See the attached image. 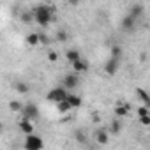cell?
Listing matches in <instances>:
<instances>
[{
  "label": "cell",
  "instance_id": "cell-1",
  "mask_svg": "<svg viewBox=\"0 0 150 150\" xmlns=\"http://www.w3.org/2000/svg\"><path fill=\"white\" fill-rule=\"evenodd\" d=\"M30 13H32L34 21H35L39 27H48V25L53 21V9H51L48 4H39V6H35Z\"/></svg>",
  "mask_w": 150,
  "mask_h": 150
},
{
  "label": "cell",
  "instance_id": "cell-2",
  "mask_svg": "<svg viewBox=\"0 0 150 150\" xmlns=\"http://www.w3.org/2000/svg\"><path fill=\"white\" fill-rule=\"evenodd\" d=\"M23 148L25 150H42L44 148V139L37 134H28L23 141Z\"/></svg>",
  "mask_w": 150,
  "mask_h": 150
},
{
  "label": "cell",
  "instance_id": "cell-3",
  "mask_svg": "<svg viewBox=\"0 0 150 150\" xmlns=\"http://www.w3.org/2000/svg\"><path fill=\"white\" fill-rule=\"evenodd\" d=\"M67 94H69V92H67L65 88H62V87H55V88H51V90L46 94V99H48L50 103H55V104H58V103L65 101Z\"/></svg>",
  "mask_w": 150,
  "mask_h": 150
},
{
  "label": "cell",
  "instance_id": "cell-4",
  "mask_svg": "<svg viewBox=\"0 0 150 150\" xmlns=\"http://www.w3.org/2000/svg\"><path fill=\"white\" fill-rule=\"evenodd\" d=\"M21 118H25V120H30V122H34V120H37L39 118V108L34 104V103H28V104H23V108H21Z\"/></svg>",
  "mask_w": 150,
  "mask_h": 150
},
{
  "label": "cell",
  "instance_id": "cell-5",
  "mask_svg": "<svg viewBox=\"0 0 150 150\" xmlns=\"http://www.w3.org/2000/svg\"><path fill=\"white\" fill-rule=\"evenodd\" d=\"M76 87H80V78H78V74H74V72L65 74L64 80H62V88H65V90L69 92V90H74Z\"/></svg>",
  "mask_w": 150,
  "mask_h": 150
},
{
  "label": "cell",
  "instance_id": "cell-6",
  "mask_svg": "<svg viewBox=\"0 0 150 150\" xmlns=\"http://www.w3.org/2000/svg\"><path fill=\"white\" fill-rule=\"evenodd\" d=\"M118 69H120V60H117V58H108L106 60V64H104V72L106 74L113 76V74L118 72Z\"/></svg>",
  "mask_w": 150,
  "mask_h": 150
},
{
  "label": "cell",
  "instance_id": "cell-7",
  "mask_svg": "<svg viewBox=\"0 0 150 150\" xmlns=\"http://www.w3.org/2000/svg\"><path fill=\"white\" fill-rule=\"evenodd\" d=\"M120 27H122V30L124 32H132L134 28H136V20H132L131 16H124L122 18V21H120Z\"/></svg>",
  "mask_w": 150,
  "mask_h": 150
},
{
  "label": "cell",
  "instance_id": "cell-8",
  "mask_svg": "<svg viewBox=\"0 0 150 150\" xmlns=\"http://www.w3.org/2000/svg\"><path fill=\"white\" fill-rule=\"evenodd\" d=\"M129 111H131V106H129V104H122V103H118V104L115 106V110H113L115 118H118V120H120L122 117H127Z\"/></svg>",
  "mask_w": 150,
  "mask_h": 150
},
{
  "label": "cell",
  "instance_id": "cell-9",
  "mask_svg": "<svg viewBox=\"0 0 150 150\" xmlns=\"http://www.w3.org/2000/svg\"><path fill=\"white\" fill-rule=\"evenodd\" d=\"M72 65V71H74V74H78V72H87L88 71V62L81 57L80 60H76L74 64H71Z\"/></svg>",
  "mask_w": 150,
  "mask_h": 150
},
{
  "label": "cell",
  "instance_id": "cell-10",
  "mask_svg": "<svg viewBox=\"0 0 150 150\" xmlns=\"http://www.w3.org/2000/svg\"><path fill=\"white\" fill-rule=\"evenodd\" d=\"M94 139H96L99 145H108V141H110V132H108L106 129H97Z\"/></svg>",
  "mask_w": 150,
  "mask_h": 150
},
{
  "label": "cell",
  "instance_id": "cell-11",
  "mask_svg": "<svg viewBox=\"0 0 150 150\" xmlns=\"http://www.w3.org/2000/svg\"><path fill=\"white\" fill-rule=\"evenodd\" d=\"M141 14H143V4H132L131 6V9H129V14L127 16H131L132 20H139L141 18Z\"/></svg>",
  "mask_w": 150,
  "mask_h": 150
},
{
  "label": "cell",
  "instance_id": "cell-12",
  "mask_svg": "<svg viewBox=\"0 0 150 150\" xmlns=\"http://www.w3.org/2000/svg\"><path fill=\"white\" fill-rule=\"evenodd\" d=\"M65 101L69 103V106H71L72 110H74V108H80V106H81V103H83L80 96H76V94H71V92L67 94V97H65Z\"/></svg>",
  "mask_w": 150,
  "mask_h": 150
},
{
  "label": "cell",
  "instance_id": "cell-13",
  "mask_svg": "<svg viewBox=\"0 0 150 150\" xmlns=\"http://www.w3.org/2000/svg\"><path fill=\"white\" fill-rule=\"evenodd\" d=\"M20 131L25 132L27 136H28V134H34V124H32L30 120L21 118V120H20Z\"/></svg>",
  "mask_w": 150,
  "mask_h": 150
},
{
  "label": "cell",
  "instance_id": "cell-14",
  "mask_svg": "<svg viewBox=\"0 0 150 150\" xmlns=\"http://www.w3.org/2000/svg\"><path fill=\"white\" fill-rule=\"evenodd\" d=\"M80 58H81V53H80L78 50H67V51H65V60L71 62V64H74V62L80 60Z\"/></svg>",
  "mask_w": 150,
  "mask_h": 150
},
{
  "label": "cell",
  "instance_id": "cell-15",
  "mask_svg": "<svg viewBox=\"0 0 150 150\" xmlns=\"http://www.w3.org/2000/svg\"><path fill=\"white\" fill-rule=\"evenodd\" d=\"M136 96L139 97V101L143 103V106H146V108H148V104H150V96H148L143 88H136Z\"/></svg>",
  "mask_w": 150,
  "mask_h": 150
},
{
  "label": "cell",
  "instance_id": "cell-16",
  "mask_svg": "<svg viewBox=\"0 0 150 150\" xmlns=\"http://www.w3.org/2000/svg\"><path fill=\"white\" fill-rule=\"evenodd\" d=\"M122 120H118V118H115L111 124H110V129H108V132H111V134H118L120 131H122Z\"/></svg>",
  "mask_w": 150,
  "mask_h": 150
},
{
  "label": "cell",
  "instance_id": "cell-17",
  "mask_svg": "<svg viewBox=\"0 0 150 150\" xmlns=\"http://www.w3.org/2000/svg\"><path fill=\"white\" fill-rule=\"evenodd\" d=\"M25 42H27L28 46H37V44H39V32H32V34H28L27 39H25Z\"/></svg>",
  "mask_w": 150,
  "mask_h": 150
},
{
  "label": "cell",
  "instance_id": "cell-18",
  "mask_svg": "<svg viewBox=\"0 0 150 150\" xmlns=\"http://www.w3.org/2000/svg\"><path fill=\"white\" fill-rule=\"evenodd\" d=\"M122 53H124L122 48L117 46V44H113V46H111V57H110V58H117V60H120V58H122Z\"/></svg>",
  "mask_w": 150,
  "mask_h": 150
},
{
  "label": "cell",
  "instance_id": "cell-19",
  "mask_svg": "<svg viewBox=\"0 0 150 150\" xmlns=\"http://www.w3.org/2000/svg\"><path fill=\"white\" fill-rule=\"evenodd\" d=\"M28 90H30V87L27 85V83H23V81H20V83H16V92L18 94H28Z\"/></svg>",
  "mask_w": 150,
  "mask_h": 150
},
{
  "label": "cell",
  "instance_id": "cell-20",
  "mask_svg": "<svg viewBox=\"0 0 150 150\" xmlns=\"http://www.w3.org/2000/svg\"><path fill=\"white\" fill-rule=\"evenodd\" d=\"M57 110H58L60 113H69L72 108L69 106V103H67V101H62V103H58V104H57Z\"/></svg>",
  "mask_w": 150,
  "mask_h": 150
},
{
  "label": "cell",
  "instance_id": "cell-21",
  "mask_svg": "<svg viewBox=\"0 0 150 150\" xmlns=\"http://www.w3.org/2000/svg\"><path fill=\"white\" fill-rule=\"evenodd\" d=\"M69 39V34L64 30V28H60V30H57V41L58 42H65Z\"/></svg>",
  "mask_w": 150,
  "mask_h": 150
},
{
  "label": "cell",
  "instance_id": "cell-22",
  "mask_svg": "<svg viewBox=\"0 0 150 150\" xmlns=\"http://www.w3.org/2000/svg\"><path fill=\"white\" fill-rule=\"evenodd\" d=\"M21 108H23V104H21L20 101H11V103H9V110L14 111V113H20Z\"/></svg>",
  "mask_w": 150,
  "mask_h": 150
},
{
  "label": "cell",
  "instance_id": "cell-23",
  "mask_svg": "<svg viewBox=\"0 0 150 150\" xmlns=\"http://www.w3.org/2000/svg\"><path fill=\"white\" fill-rule=\"evenodd\" d=\"M136 115H138L139 118H143V117H148V115H150V110H148L146 106H139V108L136 110Z\"/></svg>",
  "mask_w": 150,
  "mask_h": 150
},
{
  "label": "cell",
  "instance_id": "cell-24",
  "mask_svg": "<svg viewBox=\"0 0 150 150\" xmlns=\"http://www.w3.org/2000/svg\"><path fill=\"white\" fill-rule=\"evenodd\" d=\"M21 21H23V23H30V21H34L32 13H23V14H21Z\"/></svg>",
  "mask_w": 150,
  "mask_h": 150
},
{
  "label": "cell",
  "instance_id": "cell-25",
  "mask_svg": "<svg viewBox=\"0 0 150 150\" xmlns=\"http://www.w3.org/2000/svg\"><path fill=\"white\" fill-rule=\"evenodd\" d=\"M48 60H50V62H57V60H58V53H57V51H50V53H48Z\"/></svg>",
  "mask_w": 150,
  "mask_h": 150
},
{
  "label": "cell",
  "instance_id": "cell-26",
  "mask_svg": "<svg viewBox=\"0 0 150 150\" xmlns=\"http://www.w3.org/2000/svg\"><path fill=\"white\" fill-rule=\"evenodd\" d=\"M139 122H141V125H150V115H148V117L139 118Z\"/></svg>",
  "mask_w": 150,
  "mask_h": 150
},
{
  "label": "cell",
  "instance_id": "cell-27",
  "mask_svg": "<svg viewBox=\"0 0 150 150\" xmlns=\"http://www.w3.org/2000/svg\"><path fill=\"white\" fill-rule=\"evenodd\" d=\"M76 138H78L80 143H85V134L83 132H76Z\"/></svg>",
  "mask_w": 150,
  "mask_h": 150
}]
</instances>
